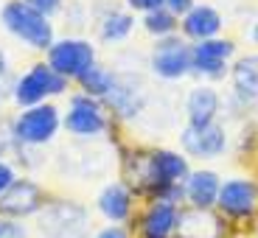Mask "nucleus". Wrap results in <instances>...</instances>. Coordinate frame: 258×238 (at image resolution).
Returning a JSON list of instances; mask_svg holds the SVG:
<instances>
[{
	"mask_svg": "<svg viewBox=\"0 0 258 238\" xmlns=\"http://www.w3.org/2000/svg\"><path fill=\"white\" fill-rule=\"evenodd\" d=\"M0 23L14 39H20L31 51H48L56 39L51 20L34 12L23 0H6V6L0 9Z\"/></svg>",
	"mask_w": 258,
	"mask_h": 238,
	"instance_id": "obj_1",
	"label": "nucleus"
},
{
	"mask_svg": "<svg viewBox=\"0 0 258 238\" xmlns=\"http://www.w3.org/2000/svg\"><path fill=\"white\" fill-rule=\"evenodd\" d=\"M68 93V78H62L56 70L48 67V62H37L31 64L23 76L14 78L12 87V98L17 107H37V104H45V98L51 96H62Z\"/></svg>",
	"mask_w": 258,
	"mask_h": 238,
	"instance_id": "obj_2",
	"label": "nucleus"
},
{
	"mask_svg": "<svg viewBox=\"0 0 258 238\" xmlns=\"http://www.w3.org/2000/svg\"><path fill=\"white\" fill-rule=\"evenodd\" d=\"M45 53H48V67L56 70L68 82L71 78L79 82L96 64V45H93L90 39H82V37L53 39V45Z\"/></svg>",
	"mask_w": 258,
	"mask_h": 238,
	"instance_id": "obj_3",
	"label": "nucleus"
},
{
	"mask_svg": "<svg viewBox=\"0 0 258 238\" xmlns=\"http://www.w3.org/2000/svg\"><path fill=\"white\" fill-rule=\"evenodd\" d=\"M62 118L53 104H37L26 107L12 123V137L23 146H45L56 137Z\"/></svg>",
	"mask_w": 258,
	"mask_h": 238,
	"instance_id": "obj_4",
	"label": "nucleus"
},
{
	"mask_svg": "<svg viewBox=\"0 0 258 238\" xmlns=\"http://www.w3.org/2000/svg\"><path fill=\"white\" fill-rule=\"evenodd\" d=\"M39 232L45 238H87L90 219L76 202H51L39 213Z\"/></svg>",
	"mask_w": 258,
	"mask_h": 238,
	"instance_id": "obj_5",
	"label": "nucleus"
},
{
	"mask_svg": "<svg viewBox=\"0 0 258 238\" xmlns=\"http://www.w3.org/2000/svg\"><path fill=\"white\" fill-rule=\"evenodd\" d=\"M62 126L73 137H84V140L104 135L107 132L104 107L98 104V98L87 96V93H76V96H71V110L62 118Z\"/></svg>",
	"mask_w": 258,
	"mask_h": 238,
	"instance_id": "obj_6",
	"label": "nucleus"
},
{
	"mask_svg": "<svg viewBox=\"0 0 258 238\" xmlns=\"http://www.w3.org/2000/svg\"><path fill=\"white\" fill-rule=\"evenodd\" d=\"M152 70L160 78H168V82L188 76L191 73V45L177 34L157 39L155 53H152Z\"/></svg>",
	"mask_w": 258,
	"mask_h": 238,
	"instance_id": "obj_7",
	"label": "nucleus"
},
{
	"mask_svg": "<svg viewBox=\"0 0 258 238\" xmlns=\"http://www.w3.org/2000/svg\"><path fill=\"white\" fill-rule=\"evenodd\" d=\"M233 53H236L233 39H202V42L191 45V70L208 78H222L227 73V62Z\"/></svg>",
	"mask_w": 258,
	"mask_h": 238,
	"instance_id": "obj_8",
	"label": "nucleus"
},
{
	"mask_svg": "<svg viewBox=\"0 0 258 238\" xmlns=\"http://www.w3.org/2000/svg\"><path fill=\"white\" fill-rule=\"evenodd\" d=\"M180 143L191 157L200 160H216L227 148V132L222 123H208V126H185L180 135Z\"/></svg>",
	"mask_w": 258,
	"mask_h": 238,
	"instance_id": "obj_9",
	"label": "nucleus"
},
{
	"mask_svg": "<svg viewBox=\"0 0 258 238\" xmlns=\"http://www.w3.org/2000/svg\"><path fill=\"white\" fill-rule=\"evenodd\" d=\"M42 207H45V193L31 180H14L6 191L0 193V213L3 216L23 219V216H31V213L42 210Z\"/></svg>",
	"mask_w": 258,
	"mask_h": 238,
	"instance_id": "obj_10",
	"label": "nucleus"
},
{
	"mask_svg": "<svg viewBox=\"0 0 258 238\" xmlns=\"http://www.w3.org/2000/svg\"><path fill=\"white\" fill-rule=\"evenodd\" d=\"M255 202H258V188L250 180H227L219 188V196H216V205L227 216H247V213L255 210Z\"/></svg>",
	"mask_w": 258,
	"mask_h": 238,
	"instance_id": "obj_11",
	"label": "nucleus"
},
{
	"mask_svg": "<svg viewBox=\"0 0 258 238\" xmlns=\"http://www.w3.org/2000/svg\"><path fill=\"white\" fill-rule=\"evenodd\" d=\"M180 26H182V34H185L188 39L202 42V39L216 37V34L222 31V26H225V20H222V14L216 12L213 6H208V3H197L188 14H182Z\"/></svg>",
	"mask_w": 258,
	"mask_h": 238,
	"instance_id": "obj_12",
	"label": "nucleus"
},
{
	"mask_svg": "<svg viewBox=\"0 0 258 238\" xmlns=\"http://www.w3.org/2000/svg\"><path fill=\"white\" fill-rule=\"evenodd\" d=\"M188 174H191L188 171V160L182 154H177V151H155L149 157V180L155 182L157 188L177 185Z\"/></svg>",
	"mask_w": 258,
	"mask_h": 238,
	"instance_id": "obj_13",
	"label": "nucleus"
},
{
	"mask_svg": "<svg viewBox=\"0 0 258 238\" xmlns=\"http://www.w3.org/2000/svg\"><path fill=\"white\" fill-rule=\"evenodd\" d=\"M219 93L211 84H200L188 93L185 112H188V126H208L219 115Z\"/></svg>",
	"mask_w": 258,
	"mask_h": 238,
	"instance_id": "obj_14",
	"label": "nucleus"
},
{
	"mask_svg": "<svg viewBox=\"0 0 258 238\" xmlns=\"http://www.w3.org/2000/svg\"><path fill=\"white\" fill-rule=\"evenodd\" d=\"M107 104H110L121 118L138 115L141 107H143V87H141V82L132 78V76H118L115 73V84H112L110 96H107Z\"/></svg>",
	"mask_w": 258,
	"mask_h": 238,
	"instance_id": "obj_15",
	"label": "nucleus"
},
{
	"mask_svg": "<svg viewBox=\"0 0 258 238\" xmlns=\"http://www.w3.org/2000/svg\"><path fill=\"white\" fill-rule=\"evenodd\" d=\"M177 219H180L177 205L155 202L143 219V238H171V232H177Z\"/></svg>",
	"mask_w": 258,
	"mask_h": 238,
	"instance_id": "obj_16",
	"label": "nucleus"
},
{
	"mask_svg": "<svg viewBox=\"0 0 258 238\" xmlns=\"http://www.w3.org/2000/svg\"><path fill=\"white\" fill-rule=\"evenodd\" d=\"M233 90L244 104H258V53L241 56L233 64Z\"/></svg>",
	"mask_w": 258,
	"mask_h": 238,
	"instance_id": "obj_17",
	"label": "nucleus"
},
{
	"mask_svg": "<svg viewBox=\"0 0 258 238\" xmlns=\"http://www.w3.org/2000/svg\"><path fill=\"white\" fill-rule=\"evenodd\" d=\"M219 188L222 182L213 171H194V174H188L185 196L197 210H208L216 202V196H219Z\"/></svg>",
	"mask_w": 258,
	"mask_h": 238,
	"instance_id": "obj_18",
	"label": "nucleus"
},
{
	"mask_svg": "<svg viewBox=\"0 0 258 238\" xmlns=\"http://www.w3.org/2000/svg\"><path fill=\"white\" fill-rule=\"evenodd\" d=\"M177 235L180 238H219L222 227L208 210H197L194 207L191 213H180V219H177Z\"/></svg>",
	"mask_w": 258,
	"mask_h": 238,
	"instance_id": "obj_19",
	"label": "nucleus"
},
{
	"mask_svg": "<svg viewBox=\"0 0 258 238\" xmlns=\"http://www.w3.org/2000/svg\"><path fill=\"white\" fill-rule=\"evenodd\" d=\"M98 210H101L110 221H123L126 219L129 210H132V196H129L126 185L110 182V185L98 193Z\"/></svg>",
	"mask_w": 258,
	"mask_h": 238,
	"instance_id": "obj_20",
	"label": "nucleus"
},
{
	"mask_svg": "<svg viewBox=\"0 0 258 238\" xmlns=\"http://www.w3.org/2000/svg\"><path fill=\"white\" fill-rule=\"evenodd\" d=\"M135 28V17L126 9H110L98 20V37L101 42H123Z\"/></svg>",
	"mask_w": 258,
	"mask_h": 238,
	"instance_id": "obj_21",
	"label": "nucleus"
},
{
	"mask_svg": "<svg viewBox=\"0 0 258 238\" xmlns=\"http://www.w3.org/2000/svg\"><path fill=\"white\" fill-rule=\"evenodd\" d=\"M79 84H82V93H87V96L107 98V96H110V90H112V84H115V73H112L110 67H104V64L96 62L90 70L79 78Z\"/></svg>",
	"mask_w": 258,
	"mask_h": 238,
	"instance_id": "obj_22",
	"label": "nucleus"
},
{
	"mask_svg": "<svg viewBox=\"0 0 258 238\" xmlns=\"http://www.w3.org/2000/svg\"><path fill=\"white\" fill-rule=\"evenodd\" d=\"M177 26H180V17H174V14L168 12L166 6L157 9V12H149L143 14V28H146L152 37L163 39V37H171V34L177 31Z\"/></svg>",
	"mask_w": 258,
	"mask_h": 238,
	"instance_id": "obj_23",
	"label": "nucleus"
},
{
	"mask_svg": "<svg viewBox=\"0 0 258 238\" xmlns=\"http://www.w3.org/2000/svg\"><path fill=\"white\" fill-rule=\"evenodd\" d=\"M23 3H28L34 12H39L42 17H48V20L64 9V0H23Z\"/></svg>",
	"mask_w": 258,
	"mask_h": 238,
	"instance_id": "obj_24",
	"label": "nucleus"
},
{
	"mask_svg": "<svg viewBox=\"0 0 258 238\" xmlns=\"http://www.w3.org/2000/svg\"><path fill=\"white\" fill-rule=\"evenodd\" d=\"M12 87H14V82H12V67H9V62H6V53L0 51V104L12 96Z\"/></svg>",
	"mask_w": 258,
	"mask_h": 238,
	"instance_id": "obj_25",
	"label": "nucleus"
},
{
	"mask_svg": "<svg viewBox=\"0 0 258 238\" xmlns=\"http://www.w3.org/2000/svg\"><path fill=\"white\" fill-rule=\"evenodd\" d=\"M123 3H126L129 12H143V14L157 12V9L166 6V0H123Z\"/></svg>",
	"mask_w": 258,
	"mask_h": 238,
	"instance_id": "obj_26",
	"label": "nucleus"
},
{
	"mask_svg": "<svg viewBox=\"0 0 258 238\" xmlns=\"http://www.w3.org/2000/svg\"><path fill=\"white\" fill-rule=\"evenodd\" d=\"M194 6H197L194 0H166V9L174 14V17H182V14H188Z\"/></svg>",
	"mask_w": 258,
	"mask_h": 238,
	"instance_id": "obj_27",
	"label": "nucleus"
},
{
	"mask_svg": "<svg viewBox=\"0 0 258 238\" xmlns=\"http://www.w3.org/2000/svg\"><path fill=\"white\" fill-rule=\"evenodd\" d=\"M0 238H28V232L14 221H3L0 224Z\"/></svg>",
	"mask_w": 258,
	"mask_h": 238,
	"instance_id": "obj_28",
	"label": "nucleus"
},
{
	"mask_svg": "<svg viewBox=\"0 0 258 238\" xmlns=\"http://www.w3.org/2000/svg\"><path fill=\"white\" fill-rule=\"evenodd\" d=\"M14 180H17V177H14V168L9 166V163H3V160H0V193L6 191V188L12 185Z\"/></svg>",
	"mask_w": 258,
	"mask_h": 238,
	"instance_id": "obj_29",
	"label": "nucleus"
},
{
	"mask_svg": "<svg viewBox=\"0 0 258 238\" xmlns=\"http://www.w3.org/2000/svg\"><path fill=\"white\" fill-rule=\"evenodd\" d=\"M96 238H126V230L123 227H118V224H110L107 230H101Z\"/></svg>",
	"mask_w": 258,
	"mask_h": 238,
	"instance_id": "obj_30",
	"label": "nucleus"
},
{
	"mask_svg": "<svg viewBox=\"0 0 258 238\" xmlns=\"http://www.w3.org/2000/svg\"><path fill=\"white\" fill-rule=\"evenodd\" d=\"M250 37H252V42H255V45H258V23H255V26H252V31H250Z\"/></svg>",
	"mask_w": 258,
	"mask_h": 238,
	"instance_id": "obj_31",
	"label": "nucleus"
}]
</instances>
